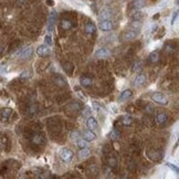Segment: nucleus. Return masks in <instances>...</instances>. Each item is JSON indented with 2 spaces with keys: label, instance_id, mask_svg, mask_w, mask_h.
Here are the masks:
<instances>
[{
  "label": "nucleus",
  "instance_id": "6ab92c4d",
  "mask_svg": "<svg viewBox=\"0 0 179 179\" xmlns=\"http://www.w3.org/2000/svg\"><path fill=\"white\" fill-rule=\"evenodd\" d=\"M80 83L82 86H91L93 83V80L91 77H87V76H83V77H81L80 80Z\"/></svg>",
  "mask_w": 179,
  "mask_h": 179
},
{
  "label": "nucleus",
  "instance_id": "f03ea898",
  "mask_svg": "<svg viewBox=\"0 0 179 179\" xmlns=\"http://www.w3.org/2000/svg\"><path fill=\"white\" fill-rule=\"evenodd\" d=\"M152 99L154 102H156L157 104H160V105L168 104V99H167L164 94H161V93H154L152 95Z\"/></svg>",
  "mask_w": 179,
  "mask_h": 179
},
{
  "label": "nucleus",
  "instance_id": "2f4dec72",
  "mask_svg": "<svg viewBox=\"0 0 179 179\" xmlns=\"http://www.w3.org/2000/svg\"><path fill=\"white\" fill-rule=\"evenodd\" d=\"M110 135H111V137L113 139H117V138H119V133H118L117 130H113Z\"/></svg>",
  "mask_w": 179,
  "mask_h": 179
},
{
  "label": "nucleus",
  "instance_id": "7c9ffc66",
  "mask_svg": "<svg viewBox=\"0 0 179 179\" xmlns=\"http://www.w3.org/2000/svg\"><path fill=\"white\" fill-rule=\"evenodd\" d=\"M166 166L167 167H169L173 171H175L176 174H178L179 173V169H178V167L177 166H175V165H173V164H170V163H166Z\"/></svg>",
  "mask_w": 179,
  "mask_h": 179
},
{
  "label": "nucleus",
  "instance_id": "9b49d317",
  "mask_svg": "<svg viewBox=\"0 0 179 179\" xmlns=\"http://www.w3.org/2000/svg\"><path fill=\"white\" fill-rule=\"evenodd\" d=\"M83 138H84L86 142H92L94 139H96V134H95L92 130H87L83 133Z\"/></svg>",
  "mask_w": 179,
  "mask_h": 179
},
{
  "label": "nucleus",
  "instance_id": "f8f14e48",
  "mask_svg": "<svg viewBox=\"0 0 179 179\" xmlns=\"http://www.w3.org/2000/svg\"><path fill=\"white\" fill-rule=\"evenodd\" d=\"M108 56H110V51L107 49H105V48H101L95 52V56L97 59H105Z\"/></svg>",
  "mask_w": 179,
  "mask_h": 179
},
{
  "label": "nucleus",
  "instance_id": "dca6fc26",
  "mask_svg": "<svg viewBox=\"0 0 179 179\" xmlns=\"http://www.w3.org/2000/svg\"><path fill=\"white\" fill-rule=\"evenodd\" d=\"M111 11L110 10H107V9H104V10H102L99 14V21L101 20H108V19L111 18Z\"/></svg>",
  "mask_w": 179,
  "mask_h": 179
},
{
  "label": "nucleus",
  "instance_id": "aec40b11",
  "mask_svg": "<svg viewBox=\"0 0 179 179\" xmlns=\"http://www.w3.org/2000/svg\"><path fill=\"white\" fill-rule=\"evenodd\" d=\"M92 106H93V110L95 112H97V113H106V110L99 104V102H93Z\"/></svg>",
  "mask_w": 179,
  "mask_h": 179
},
{
  "label": "nucleus",
  "instance_id": "4468645a",
  "mask_svg": "<svg viewBox=\"0 0 179 179\" xmlns=\"http://www.w3.org/2000/svg\"><path fill=\"white\" fill-rule=\"evenodd\" d=\"M43 141H44L43 135H42V134H40V133L34 134V135L32 136V138H31V142L33 143L34 145H41V144L43 143Z\"/></svg>",
  "mask_w": 179,
  "mask_h": 179
},
{
  "label": "nucleus",
  "instance_id": "2eb2a0df",
  "mask_svg": "<svg viewBox=\"0 0 179 179\" xmlns=\"http://www.w3.org/2000/svg\"><path fill=\"white\" fill-rule=\"evenodd\" d=\"M84 31L86 32L87 34H93V33H95V31H96V27H95V25L92 23V22H88V23H86L85 27H84Z\"/></svg>",
  "mask_w": 179,
  "mask_h": 179
},
{
  "label": "nucleus",
  "instance_id": "bb28decb",
  "mask_svg": "<svg viewBox=\"0 0 179 179\" xmlns=\"http://www.w3.org/2000/svg\"><path fill=\"white\" fill-rule=\"evenodd\" d=\"M107 165L112 168H115V167L117 166V160H116V158L115 157H108L107 158Z\"/></svg>",
  "mask_w": 179,
  "mask_h": 179
},
{
  "label": "nucleus",
  "instance_id": "f704fd0d",
  "mask_svg": "<svg viewBox=\"0 0 179 179\" xmlns=\"http://www.w3.org/2000/svg\"><path fill=\"white\" fill-rule=\"evenodd\" d=\"M44 42H45L47 45H52V37L50 34H47L44 37Z\"/></svg>",
  "mask_w": 179,
  "mask_h": 179
},
{
  "label": "nucleus",
  "instance_id": "39448f33",
  "mask_svg": "<svg viewBox=\"0 0 179 179\" xmlns=\"http://www.w3.org/2000/svg\"><path fill=\"white\" fill-rule=\"evenodd\" d=\"M99 28L103 31H111L114 28V25H113V22L110 19L108 20H101L99 23Z\"/></svg>",
  "mask_w": 179,
  "mask_h": 179
},
{
  "label": "nucleus",
  "instance_id": "4c0bfd02",
  "mask_svg": "<svg viewBox=\"0 0 179 179\" xmlns=\"http://www.w3.org/2000/svg\"><path fill=\"white\" fill-rule=\"evenodd\" d=\"M20 76H21V79H27V77H29V76H30V72L25 71V72H23V73L20 75Z\"/></svg>",
  "mask_w": 179,
  "mask_h": 179
},
{
  "label": "nucleus",
  "instance_id": "f257e3e1",
  "mask_svg": "<svg viewBox=\"0 0 179 179\" xmlns=\"http://www.w3.org/2000/svg\"><path fill=\"white\" fill-rule=\"evenodd\" d=\"M73 156H74L73 152L69 148H62L61 152H60V158L64 163H70L73 159Z\"/></svg>",
  "mask_w": 179,
  "mask_h": 179
},
{
  "label": "nucleus",
  "instance_id": "5701e85b",
  "mask_svg": "<svg viewBox=\"0 0 179 179\" xmlns=\"http://www.w3.org/2000/svg\"><path fill=\"white\" fill-rule=\"evenodd\" d=\"M60 25H61V28L63 29V30H69V29H71V28H72V22H71L70 20L64 19V20H62L61 21Z\"/></svg>",
  "mask_w": 179,
  "mask_h": 179
},
{
  "label": "nucleus",
  "instance_id": "7ed1b4c3",
  "mask_svg": "<svg viewBox=\"0 0 179 179\" xmlns=\"http://www.w3.org/2000/svg\"><path fill=\"white\" fill-rule=\"evenodd\" d=\"M32 53H33V49H32L31 47H27V48H25V49L21 50L17 56H18V58L22 59V60H27V59L31 58Z\"/></svg>",
  "mask_w": 179,
  "mask_h": 179
},
{
  "label": "nucleus",
  "instance_id": "a211bd4d",
  "mask_svg": "<svg viewBox=\"0 0 179 179\" xmlns=\"http://www.w3.org/2000/svg\"><path fill=\"white\" fill-rule=\"evenodd\" d=\"M132 91L130 90H125V91H123V92L121 93V95H119V101H122V102H124V101H126V99H128L132 96Z\"/></svg>",
  "mask_w": 179,
  "mask_h": 179
},
{
  "label": "nucleus",
  "instance_id": "6e6552de",
  "mask_svg": "<svg viewBox=\"0 0 179 179\" xmlns=\"http://www.w3.org/2000/svg\"><path fill=\"white\" fill-rule=\"evenodd\" d=\"M147 156L154 161H159L163 158V154L160 152H156V150H148L147 152Z\"/></svg>",
  "mask_w": 179,
  "mask_h": 179
},
{
  "label": "nucleus",
  "instance_id": "f3484780",
  "mask_svg": "<svg viewBox=\"0 0 179 179\" xmlns=\"http://www.w3.org/2000/svg\"><path fill=\"white\" fill-rule=\"evenodd\" d=\"M148 59L152 63H156V62H158L159 61V52H158V51H153V52H150Z\"/></svg>",
  "mask_w": 179,
  "mask_h": 179
},
{
  "label": "nucleus",
  "instance_id": "c9c22d12",
  "mask_svg": "<svg viewBox=\"0 0 179 179\" xmlns=\"http://www.w3.org/2000/svg\"><path fill=\"white\" fill-rule=\"evenodd\" d=\"M56 83H58V84H62L61 86H64V85H65V81L63 80V79H62L61 76H59V77H56Z\"/></svg>",
  "mask_w": 179,
  "mask_h": 179
},
{
  "label": "nucleus",
  "instance_id": "9d476101",
  "mask_svg": "<svg viewBox=\"0 0 179 179\" xmlns=\"http://www.w3.org/2000/svg\"><path fill=\"white\" fill-rule=\"evenodd\" d=\"M11 114H12V110H11V108H9V107H5V108H2L1 112H0L1 121H2V122H6L7 119L10 117Z\"/></svg>",
  "mask_w": 179,
  "mask_h": 179
},
{
  "label": "nucleus",
  "instance_id": "4be33fe9",
  "mask_svg": "<svg viewBox=\"0 0 179 179\" xmlns=\"http://www.w3.org/2000/svg\"><path fill=\"white\" fill-rule=\"evenodd\" d=\"M91 155V150L87 148H81V150L79 152V156H80V158H82V159H85V158H87L88 156Z\"/></svg>",
  "mask_w": 179,
  "mask_h": 179
},
{
  "label": "nucleus",
  "instance_id": "c85d7f7f",
  "mask_svg": "<svg viewBox=\"0 0 179 179\" xmlns=\"http://www.w3.org/2000/svg\"><path fill=\"white\" fill-rule=\"evenodd\" d=\"M63 69H64L65 72H68L69 74H72V72H73V65L71 63H64L63 64Z\"/></svg>",
  "mask_w": 179,
  "mask_h": 179
},
{
  "label": "nucleus",
  "instance_id": "58836bf2",
  "mask_svg": "<svg viewBox=\"0 0 179 179\" xmlns=\"http://www.w3.org/2000/svg\"><path fill=\"white\" fill-rule=\"evenodd\" d=\"M47 3H48V5H49V6H53V5H54V3H53V1H52V0H47Z\"/></svg>",
  "mask_w": 179,
  "mask_h": 179
},
{
  "label": "nucleus",
  "instance_id": "b1692460",
  "mask_svg": "<svg viewBox=\"0 0 179 179\" xmlns=\"http://www.w3.org/2000/svg\"><path fill=\"white\" fill-rule=\"evenodd\" d=\"M132 5H133V7H134L135 9H141L143 7H145L146 1H145V0H134Z\"/></svg>",
  "mask_w": 179,
  "mask_h": 179
},
{
  "label": "nucleus",
  "instance_id": "393cba45",
  "mask_svg": "<svg viewBox=\"0 0 179 179\" xmlns=\"http://www.w3.org/2000/svg\"><path fill=\"white\" fill-rule=\"evenodd\" d=\"M75 142H76V145H77L80 148H86V147H88V145H87V143L88 142H86L84 138H81L80 137V138H77Z\"/></svg>",
  "mask_w": 179,
  "mask_h": 179
},
{
  "label": "nucleus",
  "instance_id": "e433bc0d",
  "mask_svg": "<svg viewBox=\"0 0 179 179\" xmlns=\"http://www.w3.org/2000/svg\"><path fill=\"white\" fill-rule=\"evenodd\" d=\"M177 18H178V11H176L175 14L173 16V19H171V25H175V22L177 21Z\"/></svg>",
  "mask_w": 179,
  "mask_h": 179
},
{
  "label": "nucleus",
  "instance_id": "0eeeda50",
  "mask_svg": "<svg viewBox=\"0 0 179 179\" xmlns=\"http://www.w3.org/2000/svg\"><path fill=\"white\" fill-rule=\"evenodd\" d=\"M138 33H139V31H137V30H135V29H132V28H130V30L125 32V34H124V40H125V41H130V40L135 39Z\"/></svg>",
  "mask_w": 179,
  "mask_h": 179
},
{
  "label": "nucleus",
  "instance_id": "a878e982",
  "mask_svg": "<svg viewBox=\"0 0 179 179\" xmlns=\"http://www.w3.org/2000/svg\"><path fill=\"white\" fill-rule=\"evenodd\" d=\"M122 123H123V125H125V126H130V125L133 124V117L130 116V115H125V116L122 118Z\"/></svg>",
  "mask_w": 179,
  "mask_h": 179
},
{
  "label": "nucleus",
  "instance_id": "412c9836",
  "mask_svg": "<svg viewBox=\"0 0 179 179\" xmlns=\"http://www.w3.org/2000/svg\"><path fill=\"white\" fill-rule=\"evenodd\" d=\"M167 119H168V116H167L165 113H159L158 115H157V117H156V121H157V123L158 124H165L167 122Z\"/></svg>",
  "mask_w": 179,
  "mask_h": 179
},
{
  "label": "nucleus",
  "instance_id": "ddd939ff",
  "mask_svg": "<svg viewBox=\"0 0 179 179\" xmlns=\"http://www.w3.org/2000/svg\"><path fill=\"white\" fill-rule=\"evenodd\" d=\"M86 125L90 130H97V128H99V123H97V121L94 117H92V116L87 118Z\"/></svg>",
  "mask_w": 179,
  "mask_h": 179
},
{
  "label": "nucleus",
  "instance_id": "423d86ee",
  "mask_svg": "<svg viewBox=\"0 0 179 179\" xmlns=\"http://www.w3.org/2000/svg\"><path fill=\"white\" fill-rule=\"evenodd\" d=\"M51 52L50 48L47 45V44H42V45H39L37 49V54L41 58H44V56H48Z\"/></svg>",
  "mask_w": 179,
  "mask_h": 179
},
{
  "label": "nucleus",
  "instance_id": "cd10ccee",
  "mask_svg": "<svg viewBox=\"0 0 179 179\" xmlns=\"http://www.w3.org/2000/svg\"><path fill=\"white\" fill-rule=\"evenodd\" d=\"M37 112H38V105L36 104V103L31 104L30 106L28 107V113H29L30 115H34Z\"/></svg>",
  "mask_w": 179,
  "mask_h": 179
},
{
  "label": "nucleus",
  "instance_id": "473e14b6",
  "mask_svg": "<svg viewBox=\"0 0 179 179\" xmlns=\"http://www.w3.org/2000/svg\"><path fill=\"white\" fill-rule=\"evenodd\" d=\"M80 137H81V134L77 132V130H74V132L71 133V138H72L73 141H76V139L80 138Z\"/></svg>",
  "mask_w": 179,
  "mask_h": 179
},
{
  "label": "nucleus",
  "instance_id": "72a5a7b5",
  "mask_svg": "<svg viewBox=\"0 0 179 179\" xmlns=\"http://www.w3.org/2000/svg\"><path fill=\"white\" fill-rule=\"evenodd\" d=\"M142 18H143L142 11H136V12L133 14V19H134V20H141Z\"/></svg>",
  "mask_w": 179,
  "mask_h": 179
},
{
  "label": "nucleus",
  "instance_id": "c756f323",
  "mask_svg": "<svg viewBox=\"0 0 179 179\" xmlns=\"http://www.w3.org/2000/svg\"><path fill=\"white\" fill-rule=\"evenodd\" d=\"M142 69V62H135V64L133 65V72H137Z\"/></svg>",
  "mask_w": 179,
  "mask_h": 179
},
{
  "label": "nucleus",
  "instance_id": "1a4fd4ad",
  "mask_svg": "<svg viewBox=\"0 0 179 179\" xmlns=\"http://www.w3.org/2000/svg\"><path fill=\"white\" fill-rule=\"evenodd\" d=\"M145 82H146V75L139 74V75H137L135 79H134V81H133V85L136 87L142 86Z\"/></svg>",
  "mask_w": 179,
  "mask_h": 179
},
{
  "label": "nucleus",
  "instance_id": "20e7f679",
  "mask_svg": "<svg viewBox=\"0 0 179 179\" xmlns=\"http://www.w3.org/2000/svg\"><path fill=\"white\" fill-rule=\"evenodd\" d=\"M56 21V11L52 10V11L50 12L49 20H48V30H49V32H52V31L54 30Z\"/></svg>",
  "mask_w": 179,
  "mask_h": 179
}]
</instances>
